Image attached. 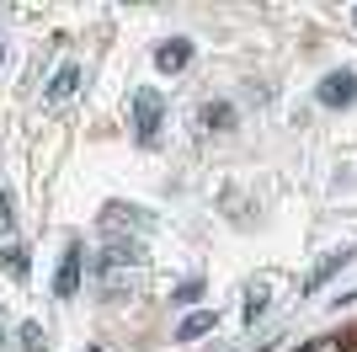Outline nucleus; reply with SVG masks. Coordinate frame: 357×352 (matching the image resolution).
<instances>
[{"instance_id": "4", "label": "nucleus", "mask_w": 357, "mask_h": 352, "mask_svg": "<svg viewBox=\"0 0 357 352\" xmlns=\"http://www.w3.org/2000/svg\"><path fill=\"white\" fill-rule=\"evenodd\" d=\"M134 112H139V139H144V145H155V129H160V102L144 91V96L134 102Z\"/></svg>"}, {"instance_id": "2", "label": "nucleus", "mask_w": 357, "mask_h": 352, "mask_svg": "<svg viewBox=\"0 0 357 352\" xmlns=\"http://www.w3.org/2000/svg\"><path fill=\"white\" fill-rule=\"evenodd\" d=\"M187 59H192V43H187V38H171V43H165V48H155V64H160L165 75L187 70Z\"/></svg>"}, {"instance_id": "1", "label": "nucleus", "mask_w": 357, "mask_h": 352, "mask_svg": "<svg viewBox=\"0 0 357 352\" xmlns=\"http://www.w3.org/2000/svg\"><path fill=\"white\" fill-rule=\"evenodd\" d=\"M320 102H326V107H352L357 102V75L352 70L326 75V80H320Z\"/></svg>"}, {"instance_id": "3", "label": "nucleus", "mask_w": 357, "mask_h": 352, "mask_svg": "<svg viewBox=\"0 0 357 352\" xmlns=\"http://www.w3.org/2000/svg\"><path fill=\"white\" fill-rule=\"evenodd\" d=\"M54 288H59V299H70L75 288H80V246L64 251V262H59V278H54Z\"/></svg>"}, {"instance_id": "5", "label": "nucleus", "mask_w": 357, "mask_h": 352, "mask_svg": "<svg viewBox=\"0 0 357 352\" xmlns=\"http://www.w3.org/2000/svg\"><path fill=\"white\" fill-rule=\"evenodd\" d=\"M213 325H219V315H213V309H197V315H187V321L176 325V342H197V337H208Z\"/></svg>"}, {"instance_id": "11", "label": "nucleus", "mask_w": 357, "mask_h": 352, "mask_svg": "<svg viewBox=\"0 0 357 352\" xmlns=\"http://www.w3.org/2000/svg\"><path fill=\"white\" fill-rule=\"evenodd\" d=\"M352 22H357V11H352Z\"/></svg>"}, {"instance_id": "8", "label": "nucleus", "mask_w": 357, "mask_h": 352, "mask_svg": "<svg viewBox=\"0 0 357 352\" xmlns=\"http://www.w3.org/2000/svg\"><path fill=\"white\" fill-rule=\"evenodd\" d=\"M298 352H352V342L347 337H314L310 347H298Z\"/></svg>"}, {"instance_id": "7", "label": "nucleus", "mask_w": 357, "mask_h": 352, "mask_svg": "<svg viewBox=\"0 0 357 352\" xmlns=\"http://www.w3.org/2000/svg\"><path fill=\"white\" fill-rule=\"evenodd\" d=\"M229 123H235V107L229 102H208L203 107V129H229Z\"/></svg>"}, {"instance_id": "9", "label": "nucleus", "mask_w": 357, "mask_h": 352, "mask_svg": "<svg viewBox=\"0 0 357 352\" xmlns=\"http://www.w3.org/2000/svg\"><path fill=\"white\" fill-rule=\"evenodd\" d=\"M197 293H203V283H181V288H176V305H192Z\"/></svg>"}, {"instance_id": "6", "label": "nucleus", "mask_w": 357, "mask_h": 352, "mask_svg": "<svg viewBox=\"0 0 357 352\" xmlns=\"http://www.w3.org/2000/svg\"><path fill=\"white\" fill-rule=\"evenodd\" d=\"M75 86H80V70H75V64H64V70L54 75V86H48V102H64Z\"/></svg>"}, {"instance_id": "10", "label": "nucleus", "mask_w": 357, "mask_h": 352, "mask_svg": "<svg viewBox=\"0 0 357 352\" xmlns=\"http://www.w3.org/2000/svg\"><path fill=\"white\" fill-rule=\"evenodd\" d=\"M0 224H11V198L0 192Z\"/></svg>"}]
</instances>
